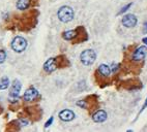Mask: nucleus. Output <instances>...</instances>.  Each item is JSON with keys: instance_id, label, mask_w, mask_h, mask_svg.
I'll use <instances>...</instances> for the list:
<instances>
[{"instance_id": "obj_1", "label": "nucleus", "mask_w": 147, "mask_h": 132, "mask_svg": "<svg viewBox=\"0 0 147 132\" xmlns=\"http://www.w3.org/2000/svg\"><path fill=\"white\" fill-rule=\"evenodd\" d=\"M75 16V11L71 6L64 5L61 6L57 11V17L59 19V21H61L62 23H68L74 19Z\"/></svg>"}, {"instance_id": "obj_2", "label": "nucleus", "mask_w": 147, "mask_h": 132, "mask_svg": "<svg viewBox=\"0 0 147 132\" xmlns=\"http://www.w3.org/2000/svg\"><path fill=\"white\" fill-rule=\"evenodd\" d=\"M95 59H96V54L93 50L91 49H88V50L83 51L80 55V60L85 66H89L92 65L94 63Z\"/></svg>"}, {"instance_id": "obj_3", "label": "nucleus", "mask_w": 147, "mask_h": 132, "mask_svg": "<svg viewBox=\"0 0 147 132\" xmlns=\"http://www.w3.org/2000/svg\"><path fill=\"white\" fill-rule=\"evenodd\" d=\"M27 48V41L26 39L22 36H16L11 41V49L16 53H22L26 50Z\"/></svg>"}, {"instance_id": "obj_4", "label": "nucleus", "mask_w": 147, "mask_h": 132, "mask_svg": "<svg viewBox=\"0 0 147 132\" xmlns=\"http://www.w3.org/2000/svg\"><path fill=\"white\" fill-rule=\"evenodd\" d=\"M121 23H122V25H123L124 27H126V28H133V27L136 26L137 23H138V19H137V17L135 16V15H133V13H129V15H125V16L122 18Z\"/></svg>"}, {"instance_id": "obj_5", "label": "nucleus", "mask_w": 147, "mask_h": 132, "mask_svg": "<svg viewBox=\"0 0 147 132\" xmlns=\"http://www.w3.org/2000/svg\"><path fill=\"white\" fill-rule=\"evenodd\" d=\"M147 54V47L145 45H142V47H139L133 54V60L134 61H142L145 58V56Z\"/></svg>"}, {"instance_id": "obj_6", "label": "nucleus", "mask_w": 147, "mask_h": 132, "mask_svg": "<svg viewBox=\"0 0 147 132\" xmlns=\"http://www.w3.org/2000/svg\"><path fill=\"white\" fill-rule=\"evenodd\" d=\"M57 61H56V58H50L48 59L47 61L44 64V70L48 73H51L54 70L57 69Z\"/></svg>"}, {"instance_id": "obj_7", "label": "nucleus", "mask_w": 147, "mask_h": 132, "mask_svg": "<svg viewBox=\"0 0 147 132\" xmlns=\"http://www.w3.org/2000/svg\"><path fill=\"white\" fill-rule=\"evenodd\" d=\"M38 96V91L35 88L31 87L27 89L26 92L24 93V100L25 101H33L35 100V98Z\"/></svg>"}, {"instance_id": "obj_8", "label": "nucleus", "mask_w": 147, "mask_h": 132, "mask_svg": "<svg viewBox=\"0 0 147 132\" xmlns=\"http://www.w3.org/2000/svg\"><path fill=\"white\" fill-rule=\"evenodd\" d=\"M75 117H76V115L71 109H63V111H61L59 113V118H60V120H62L64 122L73 121L75 119Z\"/></svg>"}, {"instance_id": "obj_9", "label": "nucleus", "mask_w": 147, "mask_h": 132, "mask_svg": "<svg viewBox=\"0 0 147 132\" xmlns=\"http://www.w3.org/2000/svg\"><path fill=\"white\" fill-rule=\"evenodd\" d=\"M107 118H108L107 113H106L105 111H102V109L97 111L96 113L93 114V116H92V120H93L95 123H102V122H105L106 120H107Z\"/></svg>"}, {"instance_id": "obj_10", "label": "nucleus", "mask_w": 147, "mask_h": 132, "mask_svg": "<svg viewBox=\"0 0 147 132\" xmlns=\"http://www.w3.org/2000/svg\"><path fill=\"white\" fill-rule=\"evenodd\" d=\"M21 88H22L21 83L16 79V81L13 82V84L11 85V93H9V96H11V97H18L19 93H20V91H21Z\"/></svg>"}, {"instance_id": "obj_11", "label": "nucleus", "mask_w": 147, "mask_h": 132, "mask_svg": "<svg viewBox=\"0 0 147 132\" xmlns=\"http://www.w3.org/2000/svg\"><path fill=\"white\" fill-rule=\"evenodd\" d=\"M97 71L100 72L102 77H109L111 73V68L110 66H108L107 64H100L98 66V70Z\"/></svg>"}, {"instance_id": "obj_12", "label": "nucleus", "mask_w": 147, "mask_h": 132, "mask_svg": "<svg viewBox=\"0 0 147 132\" xmlns=\"http://www.w3.org/2000/svg\"><path fill=\"white\" fill-rule=\"evenodd\" d=\"M78 35V29L77 30H68V31L63 32L62 37L65 40H71L74 38H76Z\"/></svg>"}, {"instance_id": "obj_13", "label": "nucleus", "mask_w": 147, "mask_h": 132, "mask_svg": "<svg viewBox=\"0 0 147 132\" xmlns=\"http://www.w3.org/2000/svg\"><path fill=\"white\" fill-rule=\"evenodd\" d=\"M30 5V0H19L17 2V8L20 11H25Z\"/></svg>"}, {"instance_id": "obj_14", "label": "nucleus", "mask_w": 147, "mask_h": 132, "mask_svg": "<svg viewBox=\"0 0 147 132\" xmlns=\"http://www.w3.org/2000/svg\"><path fill=\"white\" fill-rule=\"evenodd\" d=\"M9 86V79L7 77H3L0 79V90H5Z\"/></svg>"}, {"instance_id": "obj_15", "label": "nucleus", "mask_w": 147, "mask_h": 132, "mask_svg": "<svg viewBox=\"0 0 147 132\" xmlns=\"http://www.w3.org/2000/svg\"><path fill=\"white\" fill-rule=\"evenodd\" d=\"M6 59V53L3 50H0V64H2Z\"/></svg>"}, {"instance_id": "obj_16", "label": "nucleus", "mask_w": 147, "mask_h": 132, "mask_svg": "<svg viewBox=\"0 0 147 132\" xmlns=\"http://www.w3.org/2000/svg\"><path fill=\"white\" fill-rule=\"evenodd\" d=\"M131 4H133V3H129V4H126L125 6H123V7L121 8L120 11H119L118 15H120V13H125V11H127V9H129V7H131Z\"/></svg>"}, {"instance_id": "obj_17", "label": "nucleus", "mask_w": 147, "mask_h": 132, "mask_svg": "<svg viewBox=\"0 0 147 132\" xmlns=\"http://www.w3.org/2000/svg\"><path fill=\"white\" fill-rule=\"evenodd\" d=\"M77 105H79V106H81L82 108H86V100H80V101H78L77 102Z\"/></svg>"}, {"instance_id": "obj_18", "label": "nucleus", "mask_w": 147, "mask_h": 132, "mask_svg": "<svg viewBox=\"0 0 147 132\" xmlns=\"http://www.w3.org/2000/svg\"><path fill=\"white\" fill-rule=\"evenodd\" d=\"M53 121H54V118H53V117H51L50 119H49V120L47 121V123L45 124V127H46V128H48V127L50 126V125L53 123Z\"/></svg>"}, {"instance_id": "obj_19", "label": "nucleus", "mask_w": 147, "mask_h": 132, "mask_svg": "<svg viewBox=\"0 0 147 132\" xmlns=\"http://www.w3.org/2000/svg\"><path fill=\"white\" fill-rule=\"evenodd\" d=\"M119 64H113V65H112V71L113 72H115V71H117V70H118L119 69Z\"/></svg>"}, {"instance_id": "obj_20", "label": "nucleus", "mask_w": 147, "mask_h": 132, "mask_svg": "<svg viewBox=\"0 0 147 132\" xmlns=\"http://www.w3.org/2000/svg\"><path fill=\"white\" fill-rule=\"evenodd\" d=\"M147 107V98H146V100H145V103L143 104V106H142V108H141V111H143L145 109V108Z\"/></svg>"}, {"instance_id": "obj_21", "label": "nucleus", "mask_w": 147, "mask_h": 132, "mask_svg": "<svg viewBox=\"0 0 147 132\" xmlns=\"http://www.w3.org/2000/svg\"><path fill=\"white\" fill-rule=\"evenodd\" d=\"M143 32H144L145 34H147V22L144 24V29H143Z\"/></svg>"}, {"instance_id": "obj_22", "label": "nucleus", "mask_w": 147, "mask_h": 132, "mask_svg": "<svg viewBox=\"0 0 147 132\" xmlns=\"http://www.w3.org/2000/svg\"><path fill=\"white\" fill-rule=\"evenodd\" d=\"M143 42H145V45H147V37H145V38H143Z\"/></svg>"}]
</instances>
